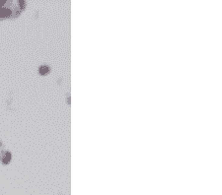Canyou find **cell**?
I'll list each match as a JSON object with an SVG mask.
<instances>
[{"label": "cell", "mask_w": 222, "mask_h": 195, "mask_svg": "<svg viewBox=\"0 0 222 195\" xmlns=\"http://www.w3.org/2000/svg\"><path fill=\"white\" fill-rule=\"evenodd\" d=\"M2 6H5L10 11V18H16L21 14L25 7V2L23 0H5Z\"/></svg>", "instance_id": "6da1fadb"}, {"label": "cell", "mask_w": 222, "mask_h": 195, "mask_svg": "<svg viewBox=\"0 0 222 195\" xmlns=\"http://www.w3.org/2000/svg\"><path fill=\"white\" fill-rule=\"evenodd\" d=\"M11 153L8 152V151H3V152L0 154V162L2 163L3 165H8L11 161Z\"/></svg>", "instance_id": "7a4b0ae2"}, {"label": "cell", "mask_w": 222, "mask_h": 195, "mask_svg": "<svg viewBox=\"0 0 222 195\" xmlns=\"http://www.w3.org/2000/svg\"><path fill=\"white\" fill-rule=\"evenodd\" d=\"M49 71H50V68L47 66H46V65L39 67V73H41L42 75L47 74V73H49Z\"/></svg>", "instance_id": "3957f363"}, {"label": "cell", "mask_w": 222, "mask_h": 195, "mask_svg": "<svg viewBox=\"0 0 222 195\" xmlns=\"http://www.w3.org/2000/svg\"><path fill=\"white\" fill-rule=\"evenodd\" d=\"M4 18V11H3V7L0 6V19Z\"/></svg>", "instance_id": "277c9868"}, {"label": "cell", "mask_w": 222, "mask_h": 195, "mask_svg": "<svg viewBox=\"0 0 222 195\" xmlns=\"http://www.w3.org/2000/svg\"><path fill=\"white\" fill-rule=\"evenodd\" d=\"M2 147V143H1V141H0V148H1Z\"/></svg>", "instance_id": "5b68a950"}]
</instances>
